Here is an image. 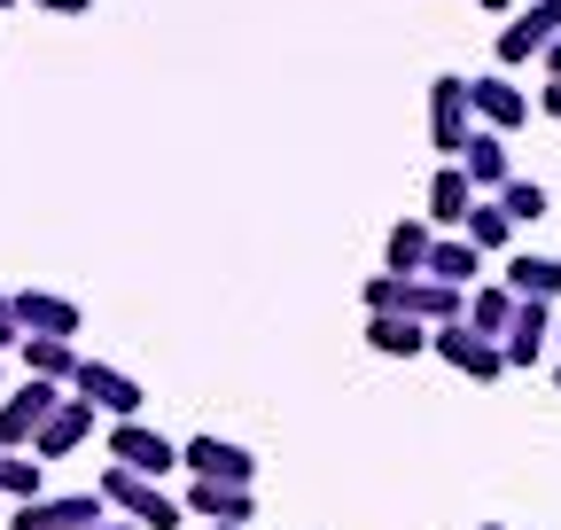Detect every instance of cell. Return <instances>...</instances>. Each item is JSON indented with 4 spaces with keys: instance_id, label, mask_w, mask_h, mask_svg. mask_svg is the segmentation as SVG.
I'll list each match as a JSON object with an SVG mask.
<instances>
[{
    "instance_id": "obj_1",
    "label": "cell",
    "mask_w": 561,
    "mask_h": 530,
    "mask_svg": "<svg viewBox=\"0 0 561 530\" xmlns=\"http://www.w3.org/2000/svg\"><path fill=\"white\" fill-rule=\"evenodd\" d=\"M367 312H398V320H421V327H453V320H468V297L445 289V281H430V274H413V281L375 274L367 281Z\"/></svg>"
},
{
    "instance_id": "obj_2",
    "label": "cell",
    "mask_w": 561,
    "mask_h": 530,
    "mask_svg": "<svg viewBox=\"0 0 561 530\" xmlns=\"http://www.w3.org/2000/svg\"><path fill=\"white\" fill-rule=\"evenodd\" d=\"M102 507H117L133 530H180V522H187V507H180L164 484L133 476V469H117V460H110V476H102Z\"/></svg>"
},
{
    "instance_id": "obj_3",
    "label": "cell",
    "mask_w": 561,
    "mask_h": 530,
    "mask_svg": "<svg viewBox=\"0 0 561 530\" xmlns=\"http://www.w3.org/2000/svg\"><path fill=\"white\" fill-rule=\"evenodd\" d=\"M180 469L195 476V484H257V452L250 445H234V437H187L180 445Z\"/></svg>"
},
{
    "instance_id": "obj_4",
    "label": "cell",
    "mask_w": 561,
    "mask_h": 530,
    "mask_svg": "<svg viewBox=\"0 0 561 530\" xmlns=\"http://www.w3.org/2000/svg\"><path fill=\"white\" fill-rule=\"evenodd\" d=\"M430 352H437V359H445L453 375H468V382H500V375H507V352L491 344V336H476L468 320L437 327V336H430Z\"/></svg>"
},
{
    "instance_id": "obj_5",
    "label": "cell",
    "mask_w": 561,
    "mask_h": 530,
    "mask_svg": "<svg viewBox=\"0 0 561 530\" xmlns=\"http://www.w3.org/2000/svg\"><path fill=\"white\" fill-rule=\"evenodd\" d=\"M110 460H117V469H133V476H149V484H164V476L180 469V445L157 437L149 422H117V429H110Z\"/></svg>"
},
{
    "instance_id": "obj_6",
    "label": "cell",
    "mask_w": 561,
    "mask_h": 530,
    "mask_svg": "<svg viewBox=\"0 0 561 530\" xmlns=\"http://www.w3.org/2000/svg\"><path fill=\"white\" fill-rule=\"evenodd\" d=\"M553 39H561V0H523L515 24L500 32V71H515V62H538Z\"/></svg>"
},
{
    "instance_id": "obj_7",
    "label": "cell",
    "mask_w": 561,
    "mask_h": 530,
    "mask_svg": "<svg viewBox=\"0 0 561 530\" xmlns=\"http://www.w3.org/2000/svg\"><path fill=\"white\" fill-rule=\"evenodd\" d=\"M468 132H476V110H468V79H437V87H430V149H437L445 164H460Z\"/></svg>"
},
{
    "instance_id": "obj_8",
    "label": "cell",
    "mask_w": 561,
    "mask_h": 530,
    "mask_svg": "<svg viewBox=\"0 0 561 530\" xmlns=\"http://www.w3.org/2000/svg\"><path fill=\"white\" fill-rule=\"evenodd\" d=\"M110 507H102V492H39L32 507H9V530H94Z\"/></svg>"
},
{
    "instance_id": "obj_9",
    "label": "cell",
    "mask_w": 561,
    "mask_h": 530,
    "mask_svg": "<svg viewBox=\"0 0 561 530\" xmlns=\"http://www.w3.org/2000/svg\"><path fill=\"white\" fill-rule=\"evenodd\" d=\"M70 390H55V382H24V390H9L0 398V452H16V445H32L39 429H47V414L62 406Z\"/></svg>"
},
{
    "instance_id": "obj_10",
    "label": "cell",
    "mask_w": 561,
    "mask_h": 530,
    "mask_svg": "<svg viewBox=\"0 0 561 530\" xmlns=\"http://www.w3.org/2000/svg\"><path fill=\"white\" fill-rule=\"evenodd\" d=\"M70 390H79L94 414H117V422H133V414H140V382H133L125 367H110V359H79Z\"/></svg>"
},
{
    "instance_id": "obj_11",
    "label": "cell",
    "mask_w": 561,
    "mask_h": 530,
    "mask_svg": "<svg viewBox=\"0 0 561 530\" xmlns=\"http://www.w3.org/2000/svg\"><path fill=\"white\" fill-rule=\"evenodd\" d=\"M94 422H102V414L87 406V398H79V390H70V398H62V406L47 414V429L32 437V460H39V469H47V460H62V452H79V445L94 437Z\"/></svg>"
},
{
    "instance_id": "obj_12",
    "label": "cell",
    "mask_w": 561,
    "mask_h": 530,
    "mask_svg": "<svg viewBox=\"0 0 561 530\" xmlns=\"http://www.w3.org/2000/svg\"><path fill=\"white\" fill-rule=\"evenodd\" d=\"M468 110H476L483 132H515V125L530 117V94L507 87V71H500V79H468Z\"/></svg>"
},
{
    "instance_id": "obj_13",
    "label": "cell",
    "mask_w": 561,
    "mask_h": 530,
    "mask_svg": "<svg viewBox=\"0 0 561 530\" xmlns=\"http://www.w3.org/2000/svg\"><path fill=\"white\" fill-rule=\"evenodd\" d=\"M180 507H187V515H203L210 530H227V522H234V530H250L257 492H242V484H195V476H187V499H180Z\"/></svg>"
},
{
    "instance_id": "obj_14",
    "label": "cell",
    "mask_w": 561,
    "mask_h": 530,
    "mask_svg": "<svg viewBox=\"0 0 561 530\" xmlns=\"http://www.w3.org/2000/svg\"><path fill=\"white\" fill-rule=\"evenodd\" d=\"M546 344H553V304H523V297H515V320H507V336H500L507 367H538Z\"/></svg>"
},
{
    "instance_id": "obj_15",
    "label": "cell",
    "mask_w": 561,
    "mask_h": 530,
    "mask_svg": "<svg viewBox=\"0 0 561 530\" xmlns=\"http://www.w3.org/2000/svg\"><path fill=\"white\" fill-rule=\"evenodd\" d=\"M460 172H468L476 195H500V187L515 180V172H507V132H483V125H476L468 149H460Z\"/></svg>"
},
{
    "instance_id": "obj_16",
    "label": "cell",
    "mask_w": 561,
    "mask_h": 530,
    "mask_svg": "<svg viewBox=\"0 0 561 530\" xmlns=\"http://www.w3.org/2000/svg\"><path fill=\"white\" fill-rule=\"evenodd\" d=\"M430 250H437V227H430V219H398V227H390V242H382V274L413 281L421 265H430Z\"/></svg>"
},
{
    "instance_id": "obj_17",
    "label": "cell",
    "mask_w": 561,
    "mask_h": 530,
    "mask_svg": "<svg viewBox=\"0 0 561 530\" xmlns=\"http://www.w3.org/2000/svg\"><path fill=\"white\" fill-rule=\"evenodd\" d=\"M16 320H24V336H79V304L70 297H47V289H24L16 297Z\"/></svg>"
},
{
    "instance_id": "obj_18",
    "label": "cell",
    "mask_w": 561,
    "mask_h": 530,
    "mask_svg": "<svg viewBox=\"0 0 561 530\" xmlns=\"http://www.w3.org/2000/svg\"><path fill=\"white\" fill-rule=\"evenodd\" d=\"M430 281H445V289H476V274H483V250L476 242H460V234H437V250H430V265H421Z\"/></svg>"
},
{
    "instance_id": "obj_19",
    "label": "cell",
    "mask_w": 561,
    "mask_h": 530,
    "mask_svg": "<svg viewBox=\"0 0 561 530\" xmlns=\"http://www.w3.org/2000/svg\"><path fill=\"white\" fill-rule=\"evenodd\" d=\"M507 289L523 304H561V257H538V250L507 257Z\"/></svg>"
},
{
    "instance_id": "obj_20",
    "label": "cell",
    "mask_w": 561,
    "mask_h": 530,
    "mask_svg": "<svg viewBox=\"0 0 561 530\" xmlns=\"http://www.w3.org/2000/svg\"><path fill=\"white\" fill-rule=\"evenodd\" d=\"M430 336H437V327H421V320H398V312H367V344H375L382 359H421V352H430Z\"/></svg>"
},
{
    "instance_id": "obj_21",
    "label": "cell",
    "mask_w": 561,
    "mask_h": 530,
    "mask_svg": "<svg viewBox=\"0 0 561 530\" xmlns=\"http://www.w3.org/2000/svg\"><path fill=\"white\" fill-rule=\"evenodd\" d=\"M16 352H24L32 382H55V390H70V375H79V344H62V336H24Z\"/></svg>"
},
{
    "instance_id": "obj_22",
    "label": "cell",
    "mask_w": 561,
    "mask_h": 530,
    "mask_svg": "<svg viewBox=\"0 0 561 530\" xmlns=\"http://www.w3.org/2000/svg\"><path fill=\"white\" fill-rule=\"evenodd\" d=\"M507 320H515V289H507V281H476V289H468V327H476V336L500 344Z\"/></svg>"
},
{
    "instance_id": "obj_23",
    "label": "cell",
    "mask_w": 561,
    "mask_h": 530,
    "mask_svg": "<svg viewBox=\"0 0 561 530\" xmlns=\"http://www.w3.org/2000/svg\"><path fill=\"white\" fill-rule=\"evenodd\" d=\"M468 204H476L468 172H460V164H437V180H430V227H460Z\"/></svg>"
},
{
    "instance_id": "obj_24",
    "label": "cell",
    "mask_w": 561,
    "mask_h": 530,
    "mask_svg": "<svg viewBox=\"0 0 561 530\" xmlns=\"http://www.w3.org/2000/svg\"><path fill=\"white\" fill-rule=\"evenodd\" d=\"M507 234H515V219L500 211V195H476L468 219H460V242H476V250L491 257V250H507Z\"/></svg>"
},
{
    "instance_id": "obj_25",
    "label": "cell",
    "mask_w": 561,
    "mask_h": 530,
    "mask_svg": "<svg viewBox=\"0 0 561 530\" xmlns=\"http://www.w3.org/2000/svg\"><path fill=\"white\" fill-rule=\"evenodd\" d=\"M39 484H47V469H39V460H16V452H0V499L32 507V499H39Z\"/></svg>"
},
{
    "instance_id": "obj_26",
    "label": "cell",
    "mask_w": 561,
    "mask_h": 530,
    "mask_svg": "<svg viewBox=\"0 0 561 530\" xmlns=\"http://www.w3.org/2000/svg\"><path fill=\"white\" fill-rule=\"evenodd\" d=\"M500 211H507L515 227L546 219V187H538V180H507V187H500Z\"/></svg>"
},
{
    "instance_id": "obj_27",
    "label": "cell",
    "mask_w": 561,
    "mask_h": 530,
    "mask_svg": "<svg viewBox=\"0 0 561 530\" xmlns=\"http://www.w3.org/2000/svg\"><path fill=\"white\" fill-rule=\"evenodd\" d=\"M9 344H24V320H16V297L0 289V352H9Z\"/></svg>"
},
{
    "instance_id": "obj_28",
    "label": "cell",
    "mask_w": 561,
    "mask_h": 530,
    "mask_svg": "<svg viewBox=\"0 0 561 530\" xmlns=\"http://www.w3.org/2000/svg\"><path fill=\"white\" fill-rule=\"evenodd\" d=\"M39 9H47V16H87L94 0H39Z\"/></svg>"
},
{
    "instance_id": "obj_29",
    "label": "cell",
    "mask_w": 561,
    "mask_h": 530,
    "mask_svg": "<svg viewBox=\"0 0 561 530\" xmlns=\"http://www.w3.org/2000/svg\"><path fill=\"white\" fill-rule=\"evenodd\" d=\"M538 110H546V117H561V87H546V94H538Z\"/></svg>"
},
{
    "instance_id": "obj_30",
    "label": "cell",
    "mask_w": 561,
    "mask_h": 530,
    "mask_svg": "<svg viewBox=\"0 0 561 530\" xmlns=\"http://www.w3.org/2000/svg\"><path fill=\"white\" fill-rule=\"evenodd\" d=\"M546 71H553V87H561V39H553V47H546Z\"/></svg>"
},
{
    "instance_id": "obj_31",
    "label": "cell",
    "mask_w": 561,
    "mask_h": 530,
    "mask_svg": "<svg viewBox=\"0 0 561 530\" xmlns=\"http://www.w3.org/2000/svg\"><path fill=\"white\" fill-rule=\"evenodd\" d=\"M483 9H491V16H507V9H523V0H483Z\"/></svg>"
},
{
    "instance_id": "obj_32",
    "label": "cell",
    "mask_w": 561,
    "mask_h": 530,
    "mask_svg": "<svg viewBox=\"0 0 561 530\" xmlns=\"http://www.w3.org/2000/svg\"><path fill=\"white\" fill-rule=\"evenodd\" d=\"M94 530H133V522H94Z\"/></svg>"
},
{
    "instance_id": "obj_33",
    "label": "cell",
    "mask_w": 561,
    "mask_h": 530,
    "mask_svg": "<svg viewBox=\"0 0 561 530\" xmlns=\"http://www.w3.org/2000/svg\"><path fill=\"white\" fill-rule=\"evenodd\" d=\"M553 344H561V320H553Z\"/></svg>"
},
{
    "instance_id": "obj_34",
    "label": "cell",
    "mask_w": 561,
    "mask_h": 530,
    "mask_svg": "<svg viewBox=\"0 0 561 530\" xmlns=\"http://www.w3.org/2000/svg\"><path fill=\"white\" fill-rule=\"evenodd\" d=\"M483 530H507V522H483Z\"/></svg>"
},
{
    "instance_id": "obj_35",
    "label": "cell",
    "mask_w": 561,
    "mask_h": 530,
    "mask_svg": "<svg viewBox=\"0 0 561 530\" xmlns=\"http://www.w3.org/2000/svg\"><path fill=\"white\" fill-rule=\"evenodd\" d=\"M0 9H16V0H0Z\"/></svg>"
},
{
    "instance_id": "obj_36",
    "label": "cell",
    "mask_w": 561,
    "mask_h": 530,
    "mask_svg": "<svg viewBox=\"0 0 561 530\" xmlns=\"http://www.w3.org/2000/svg\"><path fill=\"white\" fill-rule=\"evenodd\" d=\"M553 382H561V367H553Z\"/></svg>"
},
{
    "instance_id": "obj_37",
    "label": "cell",
    "mask_w": 561,
    "mask_h": 530,
    "mask_svg": "<svg viewBox=\"0 0 561 530\" xmlns=\"http://www.w3.org/2000/svg\"><path fill=\"white\" fill-rule=\"evenodd\" d=\"M0 522H9V515H0Z\"/></svg>"
},
{
    "instance_id": "obj_38",
    "label": "cell",
    "mask_w": 561,
    "mask_h": 530,
    "mask_svg": "<svg viewBox=\"0 0 561 530\" xmlns=\"http://www.w3.org/2000/svg\"><path fill=\"white\" fill-rule=\"evenodd\" d=\"M227 530H234V522H227Z\"/></svg>"
}]
</instances>
